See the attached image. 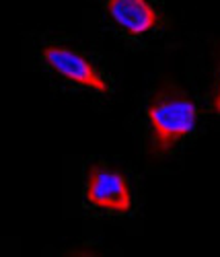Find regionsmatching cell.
Returning <instances> with one entry per match:
<instances>
[{
	"instance_id": "277c9868",
	"label": "cell",
	"mask_w": 220,
	"mask_h": 257,
	"mask_svg": "<svg viewBox=\"0 0 220 257\" xmlns=\"http://www.w3.org/2000/svg\"><path fill=\"white\" fill-rule=\"evenodd\" d=\"M103 15L126 39H144L163 25V13L150 0H103Z\"/></svg>"
},
{
	"instance_id": "5b68a950",
	"label": "cell",
	"mask_w": 220,
	"mask_h": 257,
	"mask_svg": "<svg viewBox=\"0 0 220 257\" xmlns=\"http://www.w3.org/2000/svg\"><path fill=\"white\" fill-rule=\"evenodd\" d=\"M212 113L220 117V44H216L212 54V93H210Z\"/></svg>"
},
{
	"instance_id": "7a4b0ae2",
	"label": "cell",
	"mask_w": 220,
	"mask_h": 257,
	"mask_svg": "<svg viewBox=\"0 0 220 257\" xmlns=\"http://www.w3.org/2000/svg\"><path fill=\"white\" fill-rule=\"evenodd\" d=\"M37 62L46 68L52 76L64 80L66 84H72L78 89H86L99 95H107L109 82L95 66V62L80 52L78 48L64 44V41H46L37 46Z\"/></svg>"
},
{
	"instance_id": "6da1fadb",
	"label": "cell",
	"mask_w": 220,
	"mask_h": 257,
	"mask_svg": "<svg viewBox=\"0 0 220 257\" xmlns=\"http://www.w3.org/2000/svg\"><path fill=\"white\" fill-rule=\"evenodd\" d=\"M144 119L148 155L152 159H165L193 132L197 107L183 87L171 78H163L146 101Z\"/></svg>"
},
{
	"instance_id": "3957f363",
	"label": "cell",
	"mask_w": 220,
	"mask_h": 257,
	"mask_svg": "<svg viewBox=\"0 0 220 257\" xmlns=\"http://www.w3.org/2000/svg\"><path fill=\"white\" fill-rule=\"evenodd\" d=\"M82 196L91 208L118 216L130 214L134 206L128 177L118 167L101 161H91L84 167Z\"/></svg>"
}]
</instances>
